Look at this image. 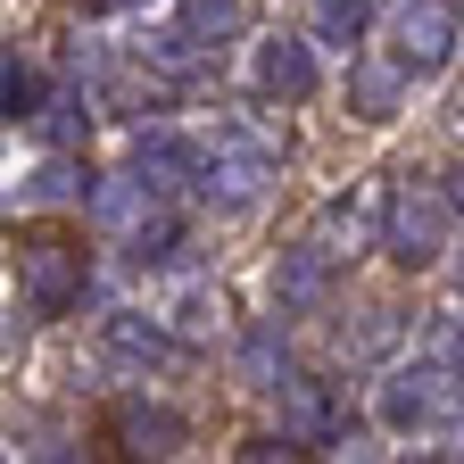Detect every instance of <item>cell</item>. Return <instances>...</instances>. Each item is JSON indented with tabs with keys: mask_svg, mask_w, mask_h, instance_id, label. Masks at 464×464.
I'll list each match as a JSON object with an SVG mask.
<instances>
[{
	"mask_svg": "<svg viewBox=\"0 0 464 464\" xmlns=\"http://www.w3.org/2000/svg\"><path fill=\"white\" fill-rule=\"evenodd\" d=\"M83 274H92V249L75 232H58V224L17 232V290H25L34 315H67L83 299Z\"/></svg>",
	"mask_w": 464,
	"mask_h": 464,
	"instance_id": "cell-1",
	"label": "cell"
},
{
	"mask_svg": "<svg viewBox=\"0 0 464 464\" xmlns=\"http://www.w3.org/2000/svg\"><path fill=\"white\" fill-rule=\"evenodd\" d=\"M448 232H456V199L448 191H406V199H390V249L406 266H431L448 249Z\"/></svg>",
	"mask_w": 464,
	"mask_h": 464,
	"instance_id": "cell-2",
	"label": "cell"
},
{
	"mask_svg": "<svg viewBox=\"0 0 464 464\" xmlns=\"http://www.w3.org/2000/svg\"><path fill=\"white\" fill-rule=\"evenodd\" d=\"M448 50H456V0H415L398 17V58L415 75H431V67H448Z\"/></svg>",
	"mask_w": 464,
	"mask_h": 464,
	"instance_id": "cell-3",
	"label": "cell"
},
{
	"mask_svg": "<svg viewBox=\"0 0 464 464\" xmlns=\"http://www.w3.org/2000/svg\"><path fill=\"white\" fill-rule=\"evenodd\" d=\"M249 75H257V92H274V100H307V92H315V58H307L299 34H266L257 58H249Z\"/></svg>",
	"mask_w": 464,
	"mask_h": 464,
	"instance_id": "cell-4",
	"label": "cell"
},
{
	"mask_svg": "<svg viewBox=\"0 0 464 464\" xmlns=\"http://www.w3.org/2000/svg\"><path fill=\"white\" fill-rule=\"evenodd\" d=\"M324 290H332V249H324V241L282 249V266H274V299H282V307H315Z\"/></svg>",
	"mask_w": 464,
	"mask_h": 464,
	"instance_id": "cell-5",
	"label": "cell"
},
{
	"mask_svg": "<svg viewBox=\"0 0 464 464\" xmlns=\"http://www.w3.org/2000/svg\"><path fill=\"white\" fill-rule=\"evenodd\" d=\"M398 75H415V67H406V58H357L348 92H357L365 125H390V108H398Z\"/></svg>",
	"mask_w": 464,
	"mask_h": 464,
	"instance_id": "cell-6",
	"label": "cell"
},
{
	"mask_svg": "<svg viewBox=\"0 0 464 464\" xmlns=\"http://www.w3.org/2000/svg\"><path fill=\"white\" fill-rule=\"evenodd\" d=\"M125 440H141L150 456H166V448H183V415H166V406H125V423H116Z\"/></svg>",
	"mask_w": 464,
	"mask_h": 464,
	"instance_id": "cell-7",
	"label": "cell"
},
{
	"mask_svg": "<svg viewBox=\"0 0 464 464\" xmlns=\"http://www.w3.org/2000/svg\"><path fill=\"white\" fill-rule=\"evenodd\" d=\"M357 25H365V0H315V34L357 42Z\"/></svg>",
	"mask_w": 464,
	"mask_h": 464,
	"instance_id": "cell-8",
	"label": "cell"
},
{
	"mask_svg": "<svg viewBox=\"0 0 464 464\" xmlns=\"http://www.w3.org/2000/svg\"><path fill=\"white\" fill-rule=\"evenodd\" d=\"M183 25L191 34H232L241 25V0H183Z\"/></svg>",
	"mask_w": 464,
	"mask_h": 464,
	"instance_id": "cell-9",
	"label": "cell"
}]
</instances>
